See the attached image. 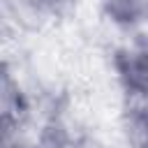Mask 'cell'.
<instances>
[{
	"instance_id": "cell-1",
	"label": "cell",
	"mask_w": 148,
	"mask_h": 148,
	"mask_svg": "<svg viewBox=\"0 0 148 148\" xmlns=\"http://www.w3.org/2000/svg\"><path fill=\"white\" fill-rule=\"evenodd\" d=\"M74 0H2L7 21L28 35H39L56 21L65 18Z\"/></svg>"
},
{
	"instance_id": "cell-2",
	"label": "cell",
	"mask_w": 148,
	"mask_h": 148,
	"mask_svg": "<svg viewBox=\"0 0 148 148\" xmlns=\"http://www.w3.org/2000/svg\"><path fill=\"white\" fill-rule=\"evenodd\" d=\"M116 76L127 97H148V42H134L116 53Z\"/></svg>"
},
{
	"instance_id": "cell-3",
	"label": "cell",
	"mask_w": 148,
	"mask_h": 148,
	"mask_svg": "<svg viewBox=\"0 0 148 148\" xmlns=\"http://www.w3.org/2000/svg\"><path fill=\"white\" fill-rule=\"evenodd\" d=\"M102 16L118 30L139 32L148 28V0H97Z\"/></svg>"
},
{
	"instance_id": "cell-4",
	"label": "cell",
	"mask_w": 148,
	"mask_h": 148,
	"mask_svg": "<svg viewBox=\"0 0 148 148\" xmlns=\"http://www.w3.org/2000/svg\"><path fill=\"white\" fill-rule=\"evenodd\" d=\"M69 148H113L109 141H104L102 136H95V134H83L79 136L76 141H72Z\"/></svg>"
},
{
	"instance_id": "cell-5",
	"label": "cell",
	"mask_w": 148,
	"mask_h": 148,
	"mask_svg": "<svg viewBox=\"0 0 148 148\" xmlns=\"http://www.w3.org/2000/svg\"><path fill=\"white\" fill-rule=\"evenodd\" d=\"M127 143H130V148H148V134L146 136H139V139H132Z\"/></svg>"
}]
</instances>
